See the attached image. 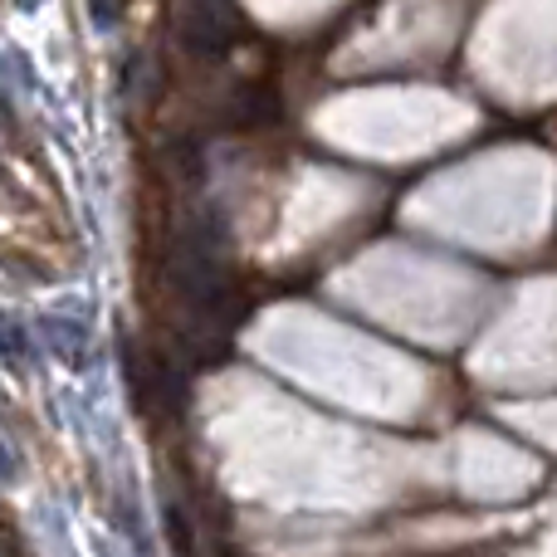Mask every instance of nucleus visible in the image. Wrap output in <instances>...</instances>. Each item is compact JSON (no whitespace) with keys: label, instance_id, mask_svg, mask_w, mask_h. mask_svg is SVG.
I'll return each mask as SVG.
<instances>
[{"label":"nucleus","instance_id":"f257e3e1","mask_svg":"<svg viewBox=\"0 0 557 557\" xmlns=\"http://www.w3.org/2000/svg\"><path fill=\"white\" fill-rule=\"evenodd\" d=\"M172 25H176L182 49H191V54H201V59H221L245 29L240 10H235L231 0H176Z\"/></svg>","mask_w":557,"mask_h":557}]
</instances>
